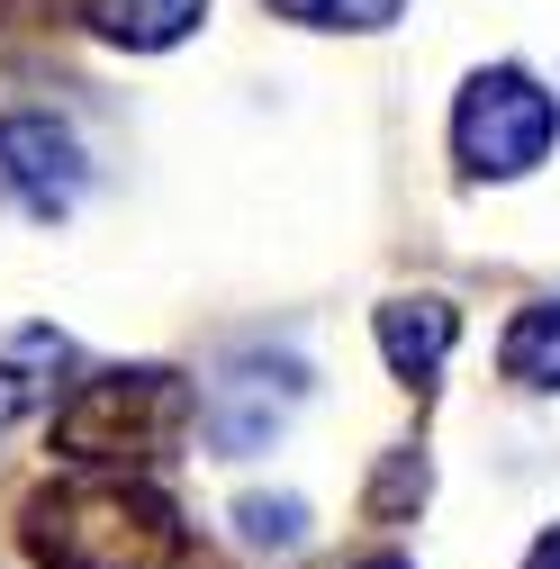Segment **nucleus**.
Returning a JSON list of instances; mask_svg holds the SVG:
<instances>
[{
	"mask_svg": "<svg viewBox=\"0 0 560 569\" xmlns=\"http://www.w3.org/2000/svg\"><path fill=\"white\" fill-rule=\"evenodd\" d=\"M19 542L37 569H181L190 560L181 507L136 470H73L19 516Z\"/></svg>",
	"mask_w": 560,
	"mask_h": 569,
	"instance_id": "nucleus-1",
	"label": "nucleus"
},
{
	"mask_svg": "<svg viewBox=\"0 0 560 569\" xmlns=\"http://www.w3.org/2000/svg\"><path fill=\"white\" fill-rule=\"evenodd\" d=\"M199 425V389L163 362L136 371H91L46 407V443L63 470H154L172 461V443Z\"/></svg>",
	"mask_w": 560,
	"mask_h": 569,
	"instance_id": "nucleus-2",
	"label": "nucleus"
},
{
	"mask_svg": "<svg viewBox=\"0 0 560 569\" xmlns=\"http://www.w3.org/2000/svg\"><path fill=\"white\" fill-rule=\"evenodd\" d=\"M560 136V100L524 73V63H488V73L461 82L452 109V154L470 181H524Z\"/></svg>",
	"mask_w": 560,
	"mask_h": 569,
	"instance_id": "nucleus-3",
	"label": "nucleus"
},
{
	"mask_svg": "<svg viewBox=\"0 0 560 569\" xmlns=\"http://www.w3.org/2000/svg\"><path fill=\"white\" fill-rule=\"evenodd\" d=\"M308 398V362L290 352H236V362L199 389V435L218 461H244V452H271V435L299 416Z\"/></svg>",
	"mask_w": 560,
	"mask_h": 569,
	"instance_id": "nucleus-4",
	"label": "nucleus"
},
{
	"mask_svg": "<svg viewBox=\"0 0 560 569\" xmlns=\"http://www.w3.org/2000/svg\"><path fill=\"white\" fill-rule=\"evenodd\" d=\"M91 190V154L54 109H10L0 118V208H19L37 227H63Z\"/></svg>",
	"mask_w": 560,
	"mask_h": 569,
	"instance_id": "nucleus-5",
	"label": "nucleus"
},
{
	"mask_svg": "<svg viewBox=\"0 0 560 569\" xmlns=\"http://www.w3.org/2000/svg\"><path fill=\"white\" fill-rule=\"evenodd\" d=\"M63 371H73V343H63L54 326H19L10 343H0V435L28 416H46L63 398Z\"/></svg>",
	"mask_w": 560,
	"mask_h": 569,
	"instance_id": "nucleus-6",
	"label": "nucleus"
},
{
	"mask_svg": "<svg viewBox=\"0 0 560 569\" xmlns=\"http://www.w3.org/2000/svg\"><path fill=\"white\" fill-rule=\"evenodd\" d=\"M452 343H461V308L452 299H389L380 308V352H389V371L416 380V389L452 362Z\"/></svg>",
	"mask_w": 560,
	"mask_h": 569,
	"instance_id": "nucleus-7",
	"label": "nucleus"
},
{
	"mask_svg": "<svg viewBox=\"0 0 560 569\" xmlns=\"http://www.w3.org/2000/svg\"><path fill=\"white\" fill-rule=\"evenodd\" d=\"M208 19V0H91V28L127 54H163Z\"/></svg>",
	"mask_w": 560,
	"mask_h": 569,
	"instance_id": "nucleus-8",
	"label": "nucleus"
},
{
	"mask_svg": "<svg viewBox=\"0 0 560 569\" xmlns=\"http://www.w3.org/2000/svg\"><path fill=\"white\" fill-rule=\"evenodd\" d=\"M498 371H507L516 389H560V299H533V308L507 326Z\"/></svg>",
	"mask_w": 560,
	"mask_h": 569,
	"instance_id": "nucleus-9",
	"label": "nucleus"
},
{
	"mask_svg": "<svg viewBox=\"0 0 560 569\" xmlns=\"http://www.w3.org/2000/svg\"><path fill=\"white\" fill-rule=\"evenodd\" d=\"M236 533L253 551H299L308 542V497H244L236 507Z\"/></svg>",
	"mask_w": 560,
	"mask_h": 569,
	"instance_id": "nucleus-10",
	"label": "nucleus"
},
{
	"mask_svg": "<svg viewBox=\"0 0 560 569\" xmlns=\"http://www.w3.org/2000/svg\"><path fill=\"white\" fill-rule=\"evenodd\" d=\"M280 19H299V28H389L407 0H271Z\"/></svg>",
	"mask_w": 560,
	"mask_h": 569,
	"instance_id": "nucleus-11",
	"label": "nucleus"
},
{
	"mask_svg": "<svg viewBox=\"0 0 560 569\" xmlns=\"http://www.w3.org/2000/svg\"><path fill=\"white\" fill-rule=\"evenodd\" d=\"M524 569H560V525H551V533H542V542L524 551Z\"/></svg>",
	"mask_w": 560,
	"mask_h": 569,
	"instance_id": "nucleus-12",
	"label": "nucleus"
},
{
	"mask_svg": "<svg viewBox=\"0 0 560 569\" xmlns=\"http://www.w3.org/2000/svg\"><path fill=\"white\" fill-rule=\"evenodd\" d=\"M362 569H416V560H398V551H380V560H362Z\"/></svg>",
	"mask_w": 560,
	"mask_h": 569,
	"instance_id": "nucleus-13",
	"label": "nucleus"
},
{
	"mask_svg": "<svg viewBox=\"0 0 560 569\" xmlns=\"http://www.w3.org/2000/svg\"><path fill=\"white\" fill-rule=\"evenodd\" d=\"M0 19H10V0H0Z\"/></svg>",
	"mask_w": 560,
	"mask_h": 569,
	"instance_id": "nucleus-14",
	"label": "nucleus"
}]
</instances>
